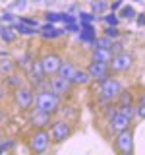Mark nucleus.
I'll use <instances>...</instances> for the list:
<instances>
[{
	"label": "nucleus",
	"instance_id": "f257e3e1",
	"mask_svg": "<svg viewBox=\"0 0 145 155\" xmlns=\"http://www.w3.org/2000/svg\"><path fill=\"white\" fill-rule=\"evenodd\" d=\"M35 103H37V109L45 110L48 114H54L58 110V107H60V99H58L56 93H52L48 89V91H43V93H39L35 97Z\"/></svg>",
	"mask_w": 145,
	"mask_h": 155
},
{
	"label": "nucleus",
	"instance_id": "f03ea898",
	"mask_svg": "<svg viewBox=\"0 0 145 155\" xmlns=\"http://www.w3.org/2000/svg\"><path fill=\"white\" fill-rule=\"evenodd\" d=\"M122 91V85H120L118 80H114V78H106V80L101 81V89H99V95L101 99L105 101H114L118 93Z\"/></svg>",
	"mask_w": 145,
	"mask_h": 155
},
{
	"label": "nucleus",
	"instance_id": "7ed1b4c3",
	"mask_svg": "<svg viewBox=\"0 0 145 155\" xmlns=\"http://www.w3.org/2000/svg\"><path fill=\"white\" fill-rule=\"evenodd\" d=\"M114 145L122 155H130L134 151V134L130 132L128 128L120 130L118 136H116V140H114Z\"/></svg>",
	"mask_w": 145,
	"mask_h": 155
},
{
	"label": "nucleus",
	"instance_id": "20e7f679",
	"mask_svg": "<svg viewBox=\"0 0 145 155\" xmlns=\"http://www.w3.org/2000/svg\"><path fill=\"white\" fill-rule=\"evenodd\" d=\"M48 142H50V136H48V132H45L43 128H39L37 132L31 136V140H29V149H31V151H35V153H43V151H47Z\"/></svg>",
	"mask_w": 145,
	"mask_h": 155
},
{
	"label": "nucleus",
	"instance_id": "39448f33",
	"mask_svg": "<svg viewBox=\"0 0 145 155\" xmlns=\"http://www.w3.org/2000/svg\"><path fill=\"white\" fill-rule=\"evenodd\" d=\"M132 62H134V56L122 51V52H118V54H112V58H110V62H108V70L126 72L130 66H132Z\"/></svg>",
	"mask_w": 145,
	"mask_h": 155
},
{
	"label": "nucleus",
	"instance_id": "423d86ee",
	"mask_svg": "<svg viewBox=\"0 0 145 155\" xmlns=\"http://www.w3.org/2000/svg\"><path fill=\"white\" fill-rule=\"evenodd\" d=\"M70 134H72V128H70V124L64 122V120H56V122H52V128H50V138H52V142H56V143H60V142H64V140L70 138Z\"/></svg>",
	"mask_w": 145,
	"mask_h": 155
},
{
	"label": "nucleus",
	"instance_id": "0eeeda50",
	"mask_svg": "<svg viewBox=\"0 0 145 155\" xmlns=\"http://www.w3.org/2000/svg\"><path fill=\"white\" fill-rule=\"evenodd\" d=\"M14 101H16V105L19 107V110H27L33 103V91L29 89V87L19 85L16 89V93H14Z\"/></svg>",
	"mask_w": 145,
	"mask_h": 155
},
{
	"label": "nucleus",
	"instance_id": "6e6552de",
	"mask_svg": "<svg viewBox=\"0 0 145 155\" xmlns=\"http://www.w3.org/2000/svg\"><path fill=\"white\" fill-rule=\"evenodd\" d=\"M60 62L62 58L54 54V52H48L41 58V66H43V72H45V76H54L58 72V68H60Z\"/></svg>",
	"mask_w": 145,
	"mask_h": 155
},
{
	"label": "nucleus",
	"instance_id": "1a4fd4ad",
	"mask_svg": "<svg viewBox=\"0 0 145 155\" xmlns=\"http://www.w3.org/2000/svg\"><path fill=\"white\" fill-rule=\"evenodd\" d=\"M87 72H89V76H91V80H95V81H103L108 78V64H103V62H91L89 68H87Z\"/></svg>",
	"mask_w": 145,
	"mask_h": 155
},
{
	"label": "nucleus",
	"instance_id": "9d476101",
	"mask_svg": "<svg viewBox=\"0 0 145 155\" xmlns=\"http://www.w3.org/2000/svg\"><path fill=\"white\" fill-rule=\"evenodd\" d=\"M70 87H72V84H70V80H66V78H52V81H50V91L52 93H56L58 97L60 95H68L70 93Z\"/></svg>",
	"mask_w": 145,
	"mask_h": 155
},
{
	"label": "nucleus",
	"instance_id": "9b49d317",
	"mask_svg": "<svg viewBox=\"0 0 145 155\" xmlns=\"http://www.w3.org/2000/svg\"><path fill=\"white\" fill-rule=\"evenodd\" d=\"M29 122L35 126V128H45L47 124H50V114L41 110V109H35L31 113V116H29Z\"/></svg>",
	"mask_w": 145,
	"mask_h": 155
},
{
	"label": "nucleus",
	"instance_id": "f8f14e48",
	"mask_svg": "<svg viewBox=\"0 0 145 155\" xmlns=\"http://www.w3.org/2000/svg\"><path fill=\"white\" fill-rule=\"evenodd\" d=\"M130 126V118L124 116L122 113H114L110 116V130L112 132H120V130H126Z\"/></svg>",
	"mask_w": 145,
	"mask_h": 155
},
{
	"label": "nucleus",
	"instance_id": "ddd939ff",
	"mask_svg": "<svg viewBox=\"0 0 145 155\" xmlns=\"http://www.w3.org/2000/svg\"><path fill=\"white\" fill-rule=\"evenodd\" d=\"M29 78L35 85H39L43 80H45V72H43V66H41V60H35L31 64V72H29Z\"/></svg>",
	"mask_w": 145,
	"mask_h": 155
},
{
	"label": "nucleus",
	"instance_id": "4468645a",
	"mask_svg": "<svg viewBox=\"0 0 145 155\" xmlns=\"http://www.w3.org/2000/svg\"><path fill=\"white\" fill-rule=\"evenodd\" d=\"M110 58H112V52H110V48H103V47H95V48H93V60H95V62L108 64Z\"/></svg>",
	"mask_w": 145,
	"mask_h": 155
},
{
	"label": "nucleus",
	"instance_id": "2eb2a0df",
	"mask_svg": "<svg viewBox=\"0 0 145 155\" xmlns=\"http://www.w3.org/2000/svg\"><path fill=\"white\" fill-rule=\"evenodd\" d=\"M89 81H91L89 72H87V70H77V68H76L74 76L70 78V84H74V85H87Z\"/></svg>",
	"mask_w": 145,
	"mask_h": 155
},
{
	"label": "nucleus",
	"instance_id": "dca6fc26",
	"mask_svg": "<svg viewBox=\"0 0 145 155\" xmlns=\"http://www.w3.org/2000/svg\"><path fill=\"white\" fill-rule=\"evenodd\" d=\"M74 72H76V66L72 64V62H60V68H58L56 74L60 76V78H66V80H70V78L74 76Z\"/></svg>",
	"mask_w": 145,
	"mask_h": 155
},
{
	"label": "nucleus",
	"instance_id": "f3484780",
	"mask_svg": "<svg viewBox=\"0 0 145 155\" xmlns=\"http://www.w3.org/2000/svg\"><path fill=\"white\" fill-rule=\"evenodd\" d=\"M12 70H14V62L10 60V58H0V72L2 74H12Z\"/></svg>",
	"mask_w": 145,
	"mask_h": 155
},
{
	"label": "nucleus",
	"instance_id": "a211bd4d",
	"mask_svg": "<svg viewBox=\"0 0 145 155\" xmlns=\"http://www.w3.org/2000/svg\"><path fill=\"white\" fill-rule=\"evenodd\" d=\"M118 113H122L124 116H128L130 120L134 118V114H135V107L132 105V103H128V105H120L118 107Z\"/></svg>",
	"mask_w": 145,
	"mask_h": 155
},
{
	"label": "nucleus",
	"instance_id": "6ab92c4d",
	"mask_svg": "<svg viewBox=\"0 0 145 155\" xmlns=\"http://www.w3.org/2000/svg\"><path fill=\"white\" fill-rule=\"evenodd\" d=\"M91 10H93L95 14H103L108 10V4H106V0H95L93 4H91Z\"/></svg>",
	"mask_w": 145,
	"mask_h": 155
},
{
	"label": "nucleus",
	"instance_id": "aec40b11",
	"mask_svg": "<svg viewBox=\"0 0 145 155\" xmlns=\"http://www.w3.org/2000/svg\"><path fill=\"white\" fill-rule=\"evenodd\" d=\"M0 39L6 41V43H12L14 39H16V33H14L12 29H2V31H0Z\"/></svg>",
	"mask_w": 145,
	"mask_h": 155
},
{
	"label": "nucleus",
	"instance_id": "412c9836",
	"mask_svg": "<svg viewBox=\"0 0 145 155\" xmlns=\"http://www.w3.org/2000/svg\"><path fill=\"white\" fill-rule=\"evenodd\" d=\"M110 45H112V39H110V37H101V39H97V41H95V47H103V48H108Z\"/></svg>",
	"mask_w": 145,
	"mask_h": 155
},
{
	"label": "nucleus",
	"instance_id": "4be33fe9",
	"mask_svg": "<svg viewBox=\"0 0 145 155\" xmlns=\"http://www.w3.org/2000/svg\"><path fill=\"white\" fill-rule=\"evenodd\" d=\"M6 84H8V85H12V87H19V85H21V80H19L18 76L8 74V78H6Z\"/></svg>",
	"mask_w": 145,
	"mask_h": 155
},
{
	"label": "nucleus",
	"instance_id": "5701e85b",
	"mask_svg": "<svg viewBox=\"0 0 145 155\" xmlns=\"http://www.w3.org/2000/svg\"><path fill=\"white\" fill-rule=\"evenodd\" d=\"M25 6H27V2L25 0H16V2L10 6V10H16V12H21V10H25Z\"/></svg>",
	"mask_w": 145,
	"mask_h": 155
},
{
	"label": "nucleus",
	"instance_id": "b1692460",
	"mask_svg": "<svg viewBox=\"0 0 145 155\" xmlns=\"http://www.w3.org/2000/svg\"><path fill=\"white\" fill-rule=\"evenodd\" d=\"M12 147H14V142H12V140H8V142H4V140H2V142H0V155L6 153L8 149H12Z\"/></svg>",
	"mask_w": 145,
	"mask_h": 155
},
{
	"label": "nucleus",
	"instance_id": "393cba45",
	"mask_svg": "<svg viewBox=\"0 0 145 155\" xmlns=\"http://www.w3.org/2000/svg\"><path fill=\"white\" fill-rule=\"evenodd\" d=\"M118 97H120V105H128V103H132V95H130V93H122V91H120Z\"/></svg>",
	"mask_w": 145,
	"mask_h": 155
},
{
	"label": "nucleus",
	"instance_id": "a878e982",
	"mask_svg": "<svg viewBox=\"0 0 145 155\" xmlns=\"http://www.w3.org/2000/svg\"><path fill=\"white\" fill-rule=\"evenodd\" d=\"M108 48H110V52H112V54H118V52H122L124 47H122V43H112Z\"/></svg>",
	"mask_w": 145,
	"mask_h": 155
},
{
	"label": "nucleus",
	"instance_id": "bb28decb",
	"mask_svg": "<svg viewBox=\"0 0 145 155\" xmlns=\"http://www.w3.org/2000/svg\"><path fill=\"white\" fill-rule=\"evenodd\" d=\"M105 35L110 37V39H116V37H118V29H116V27H108V29L105 31Z\"/></svg>",
	"mask_w": 145,
	"mask_h": 155
},
{
	"label": "nucleus",
	"instance_id": "cd10ccee",
	"mask_svg": "<svg viewBox=\"0 0 145 155\" xmlns=\"http://www.w3.org/2000/svg\"><path fill=\"white\" fill-rule=\"evenodd\" d=\"M135 114L139 118H145V103H139V107H135Z\"/></svg>",
	"mask_w": 145,
	"mask_h": 155
},
{
	"label": "nucleus",
	"instance_id": "c85d7f7f",
	"mask_svg": "<svg viewBox=\"0 0 145 155\" xmlns=\"http://www.w3.org/2000/svg\"><path fill=\"white\" fill-rule=\"evenodd\" d=\"M122 16H124V18H132V16H134V10L130 8V6L124 8V10H122Z\"/></svg>",
	"mask_w": 145,
	"mask_h": 155
},
{
	"label": "nucleus",
	"instance_id": "c756f323",
	"mask_svg": "<svg viewBox=\"0 0 145 155\" xmlns=\"http://www.w3.org/2000/svg\"><path fill=\"white\" fill-rule=\"evenodd\" d=\"M106 21H108V23H112V25H116V21H118V19H116V18L112 16V18H106Z\"/></svg>",
	"mask_w": 145,
	"mask_h": 155
},
{
	"label": "nucleus",
	"instance_id": "7c9ffc66",
	"mask_svg": "<svg viewBox=\"0 0 145 155\" xmlns=\"http://www.w3.org/2000/svg\"><path fill=\"white\" fill-rule=\"evenodd\" d=\"M139 103H145V95L141 97V99H139Z\"/></svg>",
	"mask_w": 145,
	"mask_h": 155
},
{
	"label": "nucleus",
	"instance_id": "2f4dec72",
	"mask_svg": "<svg viewBox=\"0 0 145 155\" xmlns=\"http://www.w3.org/2000/svg\"><path fill=\"white\" fill-rule=\"evenodd\" d=\"M2 140H4V138H2V134H0V142H2Z\"/></svg>",
	"mask_w": 145,
	"mask_h": 155
},
{
	"label": "nucleus",
	"instance_id": "473e14b6",
	"mask_svg": "<svg viewBox=\"0 0 145 155\" xmlns=\"http://www.w3.org/2000/svg\"><path fill=\"white\" fill-rule=\"evenodd\" d=\"M0 97H2V89H0Z\"/></svg>",
	"mask_w": 145,
	"mask_h": 155
},
{
	"label": "nucleus",
	"instance_id": "72a5a7b5",
	"mask_svg": "<svg viewBox=\"0 0 145 155\" xmlns=\"http://www.w3.org/2000/svg\"><path fill=\"white\" fill-rule=\"evenodd\" d=\"M35 2H41V0H35Z\"/></svg>",
	"mask_w": 145,
	"mask_h": 155
}]
</instances>
